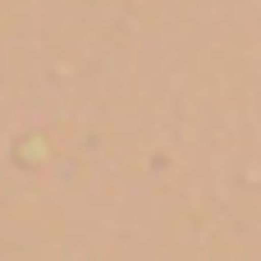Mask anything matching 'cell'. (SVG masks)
Listing matches in <instances>:
<instances>
[]
</instances>
